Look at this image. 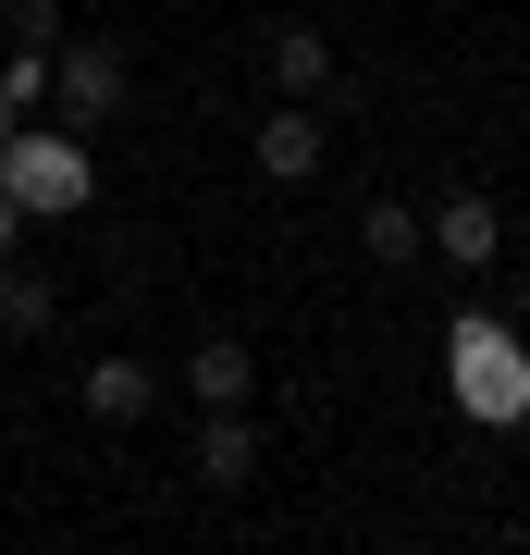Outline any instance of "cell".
Here are the masks:
<instances>
[{"label": "cell", "instance_id": "obj_1", "mask_svg": "<svg viewBox=\"0 0 530 555\" xmlns=\"http://www.w3.org/2000/svg\"><path fill=\"white\" fill-rule=\"evenodd\" d=\"M444 396L469 408L481 433H518V420H530V346L493 309H456L444 321Z\"/></svg>", "mask_w": 530, "mask_h": 555}, {"label": "cell", "instance_id": "obj_10", "mask_svg": "<svg viewBox=\"0 0 530 555\" xmlns=\"http://www.w3.org/2000/svg\"><path fill=\"white\" fill-rule=\"evenodd\" d=\"M50 321H62V284H50V272H0V334H25V346H38Z\"/></svg>", "mask_w": 530, "mask_h": 555}, {"label": "cell", "instance_id": "obj_13", "mask_svg": "<svg viewBox=\"0 0 530 555\" xmlns=\"http://www.w3.org/2000/svg\"><path fill=\"white\" fill-rule=\"evenodd\" d=\"M0 25H13L25 50H62V0H0Z\"/></svg>", "mask_w": 530, "mask_h": 555}, {"label": "cell", "instance_id": "obj_15", "mask_svg": "<svg viewBox=\"0 0 530 555\" xmlns=\"http://www.w3.org/2000/svg\"><path fill=\"white\" fill-rule=\"evenodd\" d=\"M0 137H13V112H0Z\"/></svg>", "mask_w": 530, "mask_h": 555}, {"label": "cell", "instance_id": "obj_2", "mask_svg": "<svg viewBox=\"0 0 530 555\" xmlns=\"http://www.w3.org/2000/svg\"><path fill=\"white\" fill-rule=\"evenodd\" d=\"M0 198H13L25 222H75L99 198V160H87V124H25L0 137Z\"/></svg>", "mask_w": 530, "mask_h": 555}, {"label": "cell", "instance_id": "obj_3", "mask_svg": "<svg viewBox=\"0 0 530 555\" xmlns=\"http://www.w3.org/2000/svg\"><path fill=\"white\" fill-rule=\"evenodd\" d=\"M124 87H137V75H124L112 38H62V50H50V100H62V124H112Z\"/></svg>", "mask_w": 530, "mask_h": 555}, {"label": "cell", "instance_id": "obj_5", "mask_svg": "<svg viewBox=\"0 0 530 555\" xmlns=\"http://www.w3.org/2000/svg\"><path fill=\"white\" fill-rule=\"evenodd\" d=\"M75 396H87L99 433H137V420L160 408V371H148V358H87V383H75Z\"/></svg>", "mask_w": 530, "mask_h": 555}, {"label": "cell", "instance_id": "obj_12", "mask_svg": "<svg viewBox=\"0 0 530 555\" xmlns=\"http://www.w3.org/2000/svg\"><path fill=\"white\" fill-rule=\"evenodd\" d=\"M38 100H50V50L13 38V62H0V112H38Z\"/></svg>", "mask_w": 530, "mask_h": 555}, {"label": "cell", "instance_id": "obj_14", "mask_svg": "<svg viewBox=\"0 0 530 555\" xmlns=\"http://www.w3.org/2000/svg\"><path fill=\"white\" fill-rule=\"evenodd\" d=\"M13 222H25V210H13V198H0V259H13Z\"/></svg>", "mask_w": 530, "mask_h": 555}, {"label": "cell", "instance_id": "obj_7", "mask_svg": "<svg viewBox=\"0 0 530 555\" xmlns=\"http://www.w3.org/2000/svg\"><path fill=\"white\" fill-rule=\"evenodd\" d=\"M259 173H272V185H309V173H321V124H309V100H284L272 124H259Z\"/></svg>", "mask_w": 530, "mask_h": 555}, {"label": "cell", "instance_id": "obj_4", "mask_svg": "<svg viewBox=\"0 0 530 555\" xmlns=\"http://www.w3.org/2000/svg\"><path fill=\"white\" fill-rule=\"evenodd\" d=\"M419 235H432V247L456 259V272H493V247H506V210H493L481 185H444V210L419 222Z\"/></svg>", "mask_w": 530, "mask_h": 555}, {"label": "cell", "instance_id": "obj_9", "mask_svg": "<svg viewBox=\"0 0 530 555\" xmlns=\"http://www.w3.org/2000/svg\"><path fill=\"white\" fill-rule=\"evenodd\" d=\"M185 383H197V408H247V383H259V358H247L235 334H210V346L185 358Z\"/></svg>", "mask_w": 530, "mask_h": 555}, {"label": "cell", "instance_id": "obj_6", "mask_svg": "<svg viewBox=\"0 0 530 555\" xmlns=\"http://www.w3.org/2000/svg\"><path fill=\"white\" fill-rule=\"evenodd\" d=\"M197 481H210V494H247V481H259V433H247L235 408L197 420Z\"/></svg>", "mask_w": 530, "mask_h": 555}, {"label": "cell", "instance_id": "obj_8", "mask_svg": "<svg viewBox=\"0 0 530 555\" xmlns=\"http://www.w3.org/2000/svg\"><path fill=\"white\" fill-rule=\"evenodd\" d=\"M272 87L284 100H321V87H334V38H321V25H284L272 38Z\"/></svg>", "mask_w": 530, "mask_h": 555}, {"label": "cell", "instance_id": "obj_11", "mask_svg": "<svg viewBox=\"0 0 530 555\" xmlns=\"http://www.w3.org/2000/svg\"><path fill=\"white\" fill-rule=\"evenodd\" d=\"M358 235H371V259H395V272H408V259L432 247V235H419V210H408V198H371V210H358Z\"/></svg>", "mask_w": 530, "mask_h": 555}]
</instances>
